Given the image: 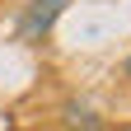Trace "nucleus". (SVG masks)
Wrapping results in <instances>:
<instances>
[{"label":"nucleus","mask_w":131,"mask_h":131,"mask_svg":"<svg viewBox=\"0 0 131 131\" xmlns=\"http://www.w3.org/2000/svg\"><path fill=\"white\" fill-rule=\"evenodd\" d=\"M66 126H70V131H103V122H98L89 108H80V103L66 108Z\"/></svg>","instance_id":"2"},{"label":"nucleus","mask_w":131,"mask_h":131,"mask_svg":"<svg viewBox=\"0 0 131 131\" xmlns=\"http://www.w3.org/2000/svg\"><path fill=\"white\" fill-rule=\"evenodd\" d=\"M61 9H66V0H33V9L24 14V24H19V38H38V33H47V28L61 19Z\"/></svg>","instance_id":"1"},{"label":"nucleus","mask_w":131,"mask_h":131,"mask_svg":"<svg viewBox=\"0 0 131 131\" xmlns=\"http://www.w3.org/2000/svg\"><path fill=\"white\" fill-rule=\"evenodd\" d=\"M126 75H131V56H126Z\"/></svg>","instance_id":"3"}]
</instances>
